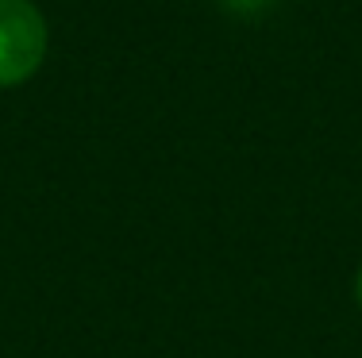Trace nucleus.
<instances>
[{
	"label": "nucleus",
	"instance_id": "f257e3e1",
	"mask_svg": "<svg viewBox=\"0 0 362 358\" xmlns=\"http://www.w3.org/2000/svg\"><path fill=\"white\" fill-rule=\"evenodd\" d=\"M47 54V23L31 0H0V85H20Z\"/></svg>",
	"mask_w": 362,
	"mask_h": 358
},
{
	"label": "nucleus",
	"instance_id": "f03ea898",
	"mask_svg": "<svg viewBox=\"0 0 362 358\" xmlns=\"http://www.w3.org/2000/svg\"><path fill=\"white\" fill-rule=\"evenodd\" d=\"M355 293H358V304H362V270H358V281H355Z\"/></svg>",
	"mask_w": 362,
	"mask_h": 358
}]
</instances>
